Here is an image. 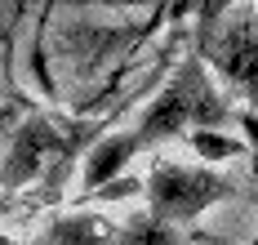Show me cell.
Masks as SVG:
<instances>
[{"instance_id": "1", "label": "cell", "mask_w": 258, "mask_h": 245, "mask_svg": "<svg viewBox=\"0 0 258 245\" xmlns=\"http://www.w3.org/2000/svg\"><path fill=\"white\" fill-rule=\"evenodd\" d=\"M232 120H236V111L223 103L218 85L209 76V63L201 54H187L134 130L107 134L103 143H94V152L85 161V188L98 192L103 183H111L138 152H152V147H160V143H169L178 134L218 130V125H232Z\"/></svg>"}, {"instance_id": "2", "label": "cell", "mask_w": 258, "mask_h": 245, "mask_svg": "<svg viewBox=\"0 0 258 245\" xmlns=\"http://www.w3.org/2000/svg\"><path fill=\"white\" fill-rule=\"evenodd\" d=\"M196 54L232 94H240L245 111L258 116V14L245 0L209 27H196Z\"/></svg>"}, {"instance_id": "3", "label": "cell", "mask_w": 258, "mask_h": 245, "mask_svg": "<svg viewBox=\"0 0 258 245\" xmlns=\"http://www.w3.org/2000/svg\"><path fill=\"white\" fill-rule=\"evenodd\" d=\"M147 214H156L160 223H174V227H187L196 218L214 210L218 201L236 196V178L209 169V165H178V161H156L152 174H147Z\"/></svg>"}, {"instance_id": "4", "label": "cell", "mask_w": 258, "mask_h": 245, "mask_svg": "<svg viewBox=\"0 0 258 245\" xmlns=\"http://www.w3.org/2000/svg\"><path fill=\"white\" fill-rule=\"evenodd\" d=\"M67 147H72V134H58L53 120L36 116V120L18 125L9 134L5 161H0V192H14V188H23V183H31L36 174L58 169V161L67 156Z\"/></svg>"}, {"instance_id": "5", "label": "cell", "mask_w": 258, "mask_h": 245, "mask_svg": "<svg viewBox=\"0 0 258 245\" xmlns=\"http://www.w3.org/2000/svg\"><path fill=\"white\" fill-rule=\"evenodd\" d=\"M191 147L201 152V156H209V161H227V156H240L245 152V143L240 138H214L209 130H191Z\"/></svg>"}, {"instance_id": "6", "label": "cell", "mask_w": 258, "mask_h": 245, "mask_svg": "<svg viewBox=\"0 0 258 245\" xmlns=\"http://www.w3.org/2000/svg\"><path fill=\"white\" fill-rule=\"evenodd\" d=\"M232 5H240V0H196L191 9H196V27H209L214 18H223Z\"/></svg>"}, {"instance_id": "7", "label": "cell", "mask_w": 258, "mask_h": 245, "mask_svg": "<svg viewBox=\"0 0 258 245\" xmlns=\"http://www.w3.org/2000/svg\"><path fill=\"white\" fill-rule=\"evenodd\" d=\"M0 245H9V241H5V236H0Z\"/></svg>"}]
</instances>
